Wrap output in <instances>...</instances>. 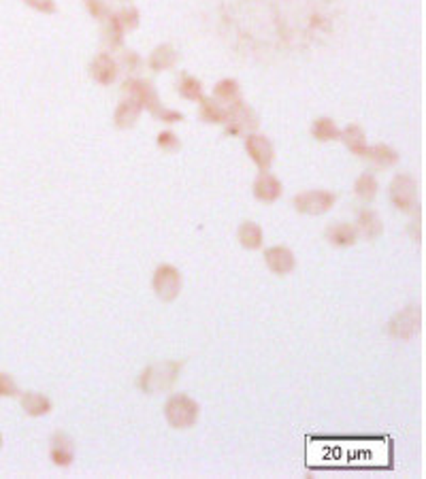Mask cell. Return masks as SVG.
<instances>
[{"label":"cell","instance_id":"8992f818","mask_svg":"<svg viewBox=\"0 0 426 479\" xmlns=\"http://www.w3.org/2000/svg\"><path fill=\"white\" fill-rule=\"evenodd\" d=\"M420 322H422L420 305H410L393 318L388 330H390L393 337H397L401 341H408V339H414L420 333Z\"/></svg>","mask_w":426,"mask_h":479},{"label":"cell","instance_id":"5b68a950","mask_svg":"<svg viewBox=\"0 0 426 479\" xmlns=\"http://www.w3.org/2000/svg\"><path fill=\"white\" fill-rule=\"evenodd\" d=\"M390 200L401 211H416L418 209V185L412 175H397L390 183Z\"/></svg>","mask_w":426,"mask_h":479},{"label":"cell","instance_id":"836d02e7","mask_svg":"<svg viewBox=\"0 0 426 479\" xmlns=\"http://www.w3.org/2000/svg\"><path fill=\"white\" fill-rule=\"evenodd\" d=\"M28 6H32L34 11H41V13H55L58 6H55V0H23Z\"/></svg>","mask_w":426,"mask_h":479},{"label":"cell","instance_id":"44dd1931","mask_svg":"<svg viewBox=\"0 0 426 479\" xmlns=\"http://www.w3.org/2000/svg\"><path fill=\"white\" fill-rule=\"evenodd\" d=\"M213 98L220 100L226 107H230L237 100H241V87H239L237 79H222V81H218V85L213 87Z\"/></svg>","mask_w":426,"mask_h":479},{"label":"cell","instance_id":"7c38bea8","mask_svg":"<svg viewBox=\"0 0 426 479\" xmlns=\"http://www.w3.org/2000/svg\"><path fill=\"white\" fill-rule=\"evenodd\" d=\"M49 458L58 467H70L75 461V446L68 435L55 433L49 441Z\"/></svg>","mask_w":426,"mask_h":479},{"label":"cell","instance_id":"f1b7e54d","mask_svg":"<svg viewBox=\"0 0 426 479\" xmlns=\"http://www.w3.org/2000/svg\"><path fill=\"white\" fill-rule=\"evenodd\" d=\"M117 15V19H119V23H122V28H124V32L126 30H137L139 28V11L134 9V6H124L119 13H115Z\"/></svg>","mask_w":426,"mask_h":479},{"label":"cell","instance_id":"7a4b0ae2","mask_svg":"<svg viewBox=\"0 0 426 479\" xmlns=\"http://www.w3.org/2000/svg\"><path fill=\"white\" fill-rule=\"evenodd\" d=\"M164 416L173 429H190L198 420V403L188 394H173L164 405Z\"/></svg>","mask_w":426,"mask_h":479},{"label":"cell","instance_id":"277c9868","mask_svg":"<svg viewBox=\"0 0 426 479\" xmlns=\"http://www.w3.org/2000/svg\"><path fill=\"white\" fill-rule=\"evenodd\" d=\"M151 288L160 301H175L181 292V273L173 264H160L154 271Z\"/></svg>","mask_w":426,"mask_h":479},{"label":"cell","instance_id":"d6a6232c","mask_svg":"<svg viewBox=\"0 0 426 479\" xmlns=\"http://www.w3.org/2000/svg\"><path fill=\"white\" fill-rule=\"evenodd\" d=\"M154 117H158L160 122H166V124H173V122H181L183 119V113L181 111H173V109H166V107H160Z\"/></svg>","mask_w":426,"mask_h":479},{"label":"cell","instance_id":"603a6c76","mask_svg":"<svg viewBox=\"0 0 426 479\" xmlns=\"http://www.w3.org/2000/svg\"><path fill=\"white\" fill-rule=\"evenodd\" d=\"M239 243L245 249H258L262 247V228L254 222H243L239 228Z\"/></svg>","mask_w":426,"mask_h":479},{"label":"cell","instance_id":"4316f807","mask_svg":"<svg viewBox=\"0 0 426 479\" xmlns=\"http://www.w3.org/2000/svg\"><path fill=\"white\" fill-rule=\"evenodd\" d=\"M122 41H124V28H122V23H119L117 15H115V13H111V15L107 17L105 43H107L111 49H115V47H119V45H122Z\"/></svg>","mask_w":426,"mask_h":479},{"label":"cell","instance_id":"4fadbf2b","mask_svg":"<svg viewBox=\"0 0 426 479\" xmlns=\"http://www.w3.org/2000/svg\"><path fill=\"white\" fill-rule=\"evenodd\" d=\"M254 196L262 203H275L282 196V181L269 171L260 173L254 181Z\"/></svg>","mask_w":426,"mask_h":479},{"label":"cell","instance_id":"83f0119b","mask_svg":"<svg viewBox=\"0 0 426 479\" xmlns=\"http://www.w3.org/2000/svg\"><path fill=\"white\" fill-rule=\"evenodd\" d=\"M115 62H117V66H119V68H124V70H128V72L139 70V68H141V64H143L141 55H139L137 51H132V49L122 51V55H119Z\"/></svg>","mask_w":426,"mask_h":479},{"label":"cell","instance_id":"52a82bcc","mask_svg":"<svg viewBox=\"0 0 426 479\" xmlns=\"http://www.w3.org/2000/svg\"><path fill=\"white\" fill-rule=\"evenodd\" d=\"M335 200L337 198H335L333 192L309 190V192H303V194L294 196V207H297V211H301L305 215H322V213L333 209Z\"/></svg>","mask_w":426,"mask_h":479},{"label":"cell","instance_id":"ac0fdd59","mask_svg":"<svg viewBox=\"0 0 426 479\" xmlns=\"http://www.w3.org/2000/svg\"><path fill=\"white\" fill-rule=\"evenodd\" d=\"M326 239L335 247H352L358 241V232L352 224H335L326 230Z\"/></svg>","mask_w":426,"mask_h":479},{"label":"cell","instance_id":"e575fe53","mask_svg":"<svg viewBox=\"0 0 426 479\" xmlns=\"http://www.w3.org/2000/svg\"><path fill=\"white\" fill-rule=\"evenodd\" d=\"M0 446H2V437H0Z\"/></svg>","mask_w":426,"mask_h":479},{"label":"cell","instance_id":"9a60e30c","mask_svg":"<svg viewBox=\"0 0 426 479\" xmlns=\"http://www.w3.org/2000/svg\"><path fill=\"white\" fill-rule=\"evenodd\" d=\"M356 232L363 235L365 239H378L384 232V224L380 220V215L371 209H363L356 217Z\"/></svg>","mask_w":426,"mask_h":479},{"label":"cell","instance_id":"484cf974","mask_svg":"<svg viewBox=\"0 0 426 479\" xmlns=\"http://www.w3.org/2000/svg\"><path fill=\"white\" fill-rule=\"evenodd\" d=\"M177 92L188 100H201L203 98V83L192 75H183L177 83Z\"/></svg>","mask_w":426,"mask_h":479},{"label":"cell","instance_id":"5bb4252c","mask_svg":"<svg viewBox=\"0 0 426 479\" xmlns=\"http://www.w3.org/2000/svg\"><path fill=\"white\" fill-rule=\"evenodd\" d=\"M141 113H143L141 102H139L137 98L128 96V98H124V100L117 104V109H115V113H113L115 126H117V128H132V126L137 124V119L141 117Z\"/></svg>","mask_w":426,"mask_h":479},{"label":"cell","instance_id":"cb8c5ba5","mask_svg":"<svg viewBox=\"0 0 426 479\" xmlns=\"http://www.w3.org/2000/svg\"><path fill=\"white\" fill-rule=\"evenodd\" d=\"M311 134L318 139V141H337L341 130L337 128V124L331 119V117H318L314 124H311Z\"/></svg>","mask_w":426,"mask_h":479},{"label":"cell","instance_id":"ba28073f","mask_svg":"<svg viewBox=\"0 0 426 479\" xmlns=\"http://www.w3.org/2000/svg\"><path fill=\"white\" fill-rule=\"evenodd\" d=\"M122 90H124L128 96L137 98V100L141 102V107H143V109H147L151 115H154V113L162 107V102H160V98H158L156 87H154L149 81H145V79H126V81H124V85H122Z\"/></svg>","mask_w":426,"mask_h":479},{"label":"cell","instance_id":"f546056e","mask_svg":"<svg viewBox=\"0 0 426 479\" xmlns=\"http://www.w3.org/2000/svg\"><path fill=\"white\" fill-rule=\"evenodd\" d=\"M156 143H158V147L164 149V151H177V149H181V141H179L177 134L171 132V130L160 132L158 139H156Z\"/></svg>","mask_w":426,"mask_h":479},{"label":"cell","instance_id":"8fae6325","mask_svg":"<svg viewBox=\"0 0 426 479\" xmlns=\"http://www.w3.org/2000/svg\"><path fill=\"white\" fill-rule=\"evenodd\" d=\"M265 262H267L269 271L275 275H288L297 267L294 254L284 245H273V247L265 249Z\"/></svg>","mask_w":426,"mask_h":479},{"label":"cell","instance_id":"d4e9b609","mask_svg":"<svg viewBox=\"0 0 426 479\" xmlns=\"http://www.w3.org/2000/svg\"><path fill=\"white\" fill-rule=\"evenodd\" d=\"M354 192H356V196H358L361 200L371 203V200L376 198V194H378V179H376L371 173H363V175L356 179V183H354Z\"/></svg>","mask_w":426,"mask_h":479},{"label":"cell","instance_id":"3957f363","mask_svg":"<svg viewBox=\"0 0 426 479\" xmlns=\"http://www.w3.org/2000/svg\"><path fill=\"white\" fill-rule=\"evenodd\" d=\"M258 124L260 122H258L256 113L241 98L228 107V119L224 124V132L228 136H245V134H252L258 128Z\"/></svg>","mask_w":426,"mask_h":479},{"label":"cell","instance_id":"9c48e42d","mask_svg":"<svg viewBox=\"0 0 426 479\" xmlns=\"http://www.w3.org/2000/svg\"><path fill=\"white\" fill-rule=\"evenodd\" d=\"M245 151L256 162V166L265 173L273 164V145L265 134H245Z\"/></svg>","mask_w":426,"mask_h":479},{"label":"cell","instance_id":"2e32d148","mask_svg":"<svg viewBox=\"0 0 426 479\" xmlns=\"http://www.w3.org/2000/svg\"><path fill=\"white\" fill-rule=\"evenodd\" d=\"M177 62H179V53H177L175 47H171V45H158V47L151 51L149 60H147L149 68L156 70V72L169 70V68H173Z\"/></svg>","mask_w":426,"mask_h":479},{"label":"cell","instance_id":"7402d4cb","mask_svg":"<svg viewBox=\"0 0 426 479\" xmlns=\"http://www.w3.org/2000/svg\"><path fill=\"white\" fill-rule=\"evenodd\" d=\"M365 158L373 160L378 166H395V164L399 162V154H397L390 145H384V143L369 145Z\"/></svg>","mask_w":426,"mask_h":479},{"label":"cell","instance_id":"e0dca14e","mask_svg":"<svg viewBox=\"0 0 426 479\" xmlns=\"http://www.w3.org/2000/svg\"><path fill=\"white\" fill-rule=\"evenodd\" d=\"M201 119L207 124H226L228 119V107L222 104L215 98H201Z\"/></svg>","mask_w":426,"mask_h":479},{"label":"cell","instance_id":"4dcf8cb0","mask_svg":"<svg viewBox=\"0 0 426 479\" xmlns=\"http://www.w3.org/2000/svg\"><path fill=\"white\" fill-rule=\"evenodd\" d=\"M19 390H17V384L13 382V377L9 373H0V399L4 397H17Z\"/></svg>","mask_w":426,"mask_h":479},{"label":"cell","instance_id":"30bf717a","mask_svg":"<svg viewBox=\"0 0 426 479\" xmlns=\"http://www.w3.org/2000/svg\"><path fill=\"white\" fill-rule=\"evenodd\" d=\"M117 72H119V66H117L115 58H113L111 53H107V51H100V53L90 62V77H92L96 83H100V85L113 83L115 77H117Z\"/></svg>","mask_w":426,"mask_h":479},{"label":"cell","instance_id":"6da1fadb","mask_svg":"<svg viewBox=\"0 0 426 479\" xmlns=\"http://www.w3.org/2000/svg\"><path fill=\"white\" fill-rule=\"evenodd\" d=\"M181 365L179 362H162V365H154L149 369H145L139 377V386L143 392L147 394H158L164 390H171L179 377Z\"/></svg>","mask_w":426,"mask_h":479},{"label":"cell","instance_id":"ffe728a7","mask_svg":"<svg viewBox=\"0 0 426 479\" xmlns=\"http://www.w3.org/2000/svg\"><path fill=\"white\" fill-rule=\"evenodd\" d=\"M339 139H344V143L348 145V149H350L352 154L365 158L369 145H367V139H365V130H363L358 124H350V126L339 134Z\"/></svg>","mask_w":426,"mask_h":479},{"label":"cell","instance_id":"1f68e13d","mask_svg":"<svg viewBox=\"0 0 426 479\" xmlns=\"http://www.w3.org/2000/svg\"><path fill=\"white\" fill-rule=\"evenodd\" d=\"M85 2H87V11H90V15H92V17H96V19H107V17L111 15V11H109L107 2H102V0H85Z\"/></svg>","mask_w":426,"mask_h":479},{"label":"cell","instance_id":"d6986e66","mask_svg":"<svg viewBox=\"0 0 426 479\" xmlns=\"http://www.w3.org/2000/svg\"><path fill=\"white\" fill-rule=\"evenodd\" d=\"M21 409L32 418H41V416H47L51 411V401L45 394H38V392H23L21 394Z\"/></svg>","mask_w":426,"mask_h":479}]
</instances>
